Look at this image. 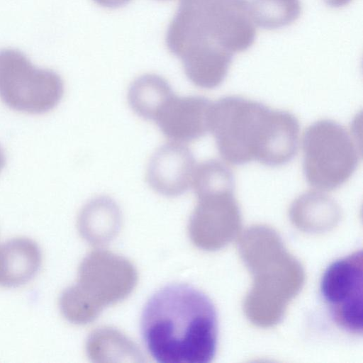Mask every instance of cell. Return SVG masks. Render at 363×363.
<instances>
[{
	"label": "cell",
	"mask_w": 363,
	"mask_h": 363,
	"mask_svg": "<svg viewBox=\"0 0 363 363\" xmlns=\"http://www.w3.org/2000/svg\"><path fill=\"white\" fill-rule=\"evenodd\" d=\"M140 332L159 363H209L218 345V315L211 300L184 283L166 285L146 302Z\"/></svg>",
	"instance_id": "1"
},
{
	"label": "cell",
	"mask_w": 363,
	"mask_h": 363,
	"mask_svg": "<svg viewBox=\"0 0 363 363\" xmlns=\"http://www.w3.org/2000/svg\"><path fill=\"white\" fill-rule=\"evenodd\" d=\"M255 37L247 0H179L165 41L184 68L207 72L230 66Z\"/></svg>",
	"instance_id": "2"
},
{
	"label": "cell",
	"mask_w": 363,
	"mask_h": 363,
	"mask_svg": "<svg viewBox=\"0 0 363 363\" xmlns=\"http://www.w3.org/2000/svg\"><path fill=\"white\" fill-rule=\"evenodd\" d=\"M210 131L220 156L229 163L242 165L257 160L277 167L296 155L300 125L290 112L229 96L213 102Z\"/></svg>",
	"instance_id": "3"
},
{
	"label": "cell",
	"mask_w": 363,
	"mask_h": 363,
	"mask_svg": "<svg viewBox=\"0 0 363 363\" xmlns=\"http://www.w3.org/2000/svg\"><path fill=\"white\" fill-rule=\"evenodd\" d=\"M303 170L307 182L318 189L340 187L356 170L360 152L352 135L332 120L318 121L303 138Z\"/></svg>",
	"instance_id": "4"
},
{
	"label": "cell",
	"mask_w": 363,
	"mask_h": 363,
	"mask_svg": "<svg viewBox=\"0 0 363 363\" xmlns=\"http://www.w3.org/2000/svg\"><path fill=\"white\" fill-rule=\"evenodd\" d=\"M63 92V82L55 72L35 67L18 50H0V98L11 108L44 113L59 104Z\"/></svg>",
	"instance_id": "5"
},
{
	"label": "cell",
	"mask_w": 363,
	"mask_h": 363,
	"mask_svg": "<svg viewBox=\"0 0 363 363\" xmlns=\"http://www.w3.org/2000/svg\"><path fill=\"white\" fill-rule=\"evenodd\" d=\"M320 294L330 315L341 329L353 335L363 331L362 250L339 258L324 271Z\"/></svg>",
	"instance_id": "6"
},
{
	"label": "cell",
	"mask_w": 363,
	"mask_h": 363,
	"mask_svg": "<svg viewBox=\"0 0 363 363\" xmlns=\"http://www.w3.org/2000/svg\"><path fill=\"white\" fill-rule=\"evenodd\" d=\"M196 167L194 156L188 147L176 142L166 143L152 155L147 181L160 194L179 196L192 185Z\"/></svg>",
	"instance_id": "7"
},
{
	"label": "cell",
	"mask_w": 363,
	"mask_h": 363,
	"mask_svg": "<svg viewBox=\"0 0 363 363\" xmlns=\"http://www.w3.org/2000/svg\"><path fill=\"white\" fill-rule=\"evenodd\" d=\"M212 105L204 96L175 95L155 122L164 135L174 142H191L210 131Z\"/></svg>",
	"instance_id": "8"
},
{
	"label": "cell",
	"mask_w": 363,
	"mask_h": 363,
	"mask_svg": "<svg viewBox=\"0 0 363 363\" xmlns=\"http://www.w3.org/2000/svg\"><path fill=\"white\" fill-rule=\"evenodd\" d=\"M42 262L38 244L26 238H18L0 245V286L18 287L33 279Z\"/></svg>",
	"instance_id": "9"
},
{
	"label": "cell",
	"mask_w": 363,
	"mask_h": 363,
	"mask_svg": "<svg viewBox=\"0 0 363 363\" xmlns=\"http://www.w3.org/2000/svg\"><path fill=\"white\" fill-rule=\"evenodd\" d=\"M174 96L172 86L164 78L146 74L131 84L128 99L131 108L139 116L155 121Z\"/></svg>",
	"instance_id": "10"
},
{
	"label": "cell",
	"mask_w": 363,
	"mask_h": 363,
	"mask_svg": "<svg viewBox=\"0 0 363 363\" xmlns=\"http://www.w3.org/2000/svg\"><path fill=\"white\" fill-rule=\"evenodd\" d=\"M250 11L255 25L274 30L291 24L301 12L300 0H252Z\"/></svg>",
	"instance_id": "11"
},
{
	"label": "cell",
	"mask_w": 363,
	"mask_h": 363,
	"mask_svg": "<svg viewBox=\"0 0 363 363\" xmlns=\"http://www.w3.org/2000/svg\"><path fill=\"white\" fill-rule=\"evenodd\" d=\"M235 177L223 162L209 160L196 167L192 186L198 197L226 191H234Z\"/></svg>",
	"instance_id": "12"
},
{
	"label": "cell",
	"mask_w": 363,
	"mask_h": 363,
	"mask_svg": "<svg viewBox=\"0 0 363 363\" xmlns=\"http://www.w3.org/2000/svg\"><path fill=\"white\" fill-rule=\"evenodd\" d=\"M97 4L106 7L115 9L123 6L131 0H94Z\"/></svg>",
	"instance_id": "13"
},
{
	"label": "cell",
	"mask_w": 363,
	"mask_h": 363,
	"mask_svg": "<svg viewBox=\"0 0 363 363\" xmlns=\"http://www.w3.org/2000/svg\"><path fill=\"white\" fill-rule=\"evenodd\" d=\"M326 5L333 8H340L350 4L352 0H323Z\"/></svg>",
	"instance_id": "14"
},
{
	"label": "cell",
	"mask_w": 363,
	"mask_h": 363,
	"mask_svg": "<svg viewBox=\"0 0 363 363\" xmlns=\"http://www.w3.org/2000/svg\"><path fill=\"white\" fill-rule=\"evenodd\" d=\"M5 160H6L4 152L0 146V171L3 169L5 164Z\"/></svg>",
	"instance_id": "15"
}]
</instances>
